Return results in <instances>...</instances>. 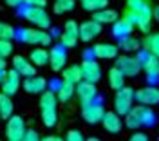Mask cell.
<instances>
[{
  "mask_svg": "<svg viewBox=\"0 0 159 141\" xmlns=\"http://www.w3.org/2000/svg\"><path fill=\"white\" fill-rule=\"evenodd\" d=\"M152 18H156L159 22V6L157 7H152Z\"/></svg>",
  "mask_w": 159,
  "mask_h": 141,
  "instance_id": "b9f144b4",
  "label": "cell"
},
{
  "mask_svg": "<svg viewBox=\"0 0 159 141\" xmlns=\"http://www.w3.org/2000/svg\"><path fill=\"white\" fill-rule=\"evenodd\" d=\"M74 92H76L78 100L81 101V105H83V103H89V101H94L98 98L96 83H90V81H85V80H81L80 83H76Z\"/></svg>",
  "mask_w": 159,
  "mask_h": 141,
  "instance_id": "8fae6325",
  "label": "cell"
},
{
  "mask_svg": "<svg viewBox=\"0 0 159 141\" xmlns=\"http://www.w3.org/2000/svg\"><path fill=\"white\" fill-rule=\"evenodd\" d=\"M40 141H65L63 138H60V136H47V138H43V139Z\"/></svg>",
  "mask_w": 159,
  "mask_h": 141,
  "instance_id": "60d3db41",
  "label": "cell"
},
{
  "mask_svg": "<svg viewBox=\"0 0 159 141\" xmlns=\"http://www.w3.org/2000/svg\"><path fill=\"white\" fill-rule=\"evenodd\" d=\"M109 85L114 91H118V89H121L125 85V76H123V72L118 67H112L109 70Z\"/></svg>",
  "mask_w": 159,
  "mask_h": 141,
  "instance_id": "83f0119b",
  "label": "cell"
},
{
  "mask_svg": "<svg viewBox=\"0 0 159 141\" xmlns=\"http://www.w3.org/2000/svg\"><path fill=\"white\" fill-rule=\"evenodd\" d=\"M29 61L34 67H43L49 63V51L43 47H34L29 54Z\"/></svg>",
  "mask_w": 159,
  "mask_h": 141,
  "instance_id": "44dd1931",
  "label": "cell"
},
{
  "mask_svg": "<svg viewBox=\"0 0 159 141\" xmlns=\"http://www.w3.org/2000/svg\"><path fill=\"white\" fill-rule=\"evenodd\" d=\"M129 141H150V139H148V136H147L145 132H134V134L130 136Z\"/></svg>",
  "mask_w": 159,
  "mask_h": 141,
  "instance_id": "74e56055",
  "label": "cell"
},
{
  "mask_svg": "<svg viewBox=\"0 0 159 141\" xmlns=\"http://www.w3.org/2000/svg\"><path fill=\"white\" fill-rule=\"evenodd\" d=\"M18 38L24 43H29V45H42V47H45V45H49L51 40H52V36H51L49 33L45 29H31V27H25V29H20Z\"/></svg>",
  "mask_w": 159,
  "mask_h": 141,
  "instance_id": "7a4b0ae2",
  "label": "cell"
},
{
  "mask_svg": "<svg viewBox=\"0 0 159 141\" xmlns=\"http://www.w3.org/2000/svg\"><path fill=\"white\" fill-rule=\"evenodd\" d=\"M18 87H20V74L15 69L6 70V76L2 80V92L7 94V96H13V94H16Z\"/></svg>",
  "mask_w": 159,
  "mask_h": 141,
  "instance_id": "2e32d148",
  "label": "cell"
},
{
  "mask_svg": "<svg viewBox=\"0 0 159 141\" xmlns=\"http://www.w3.org/2000/svg\"><path fill=\"white\" fill-rule=\"evenodd\" d=\"M92 20H96L98 24H101V25H105V24H114V22L118 20V11L103 7V9H99V11H94Z\"/></svg>",
  "mask_w": 159,
  "mask_h": 141,
  "instance_id": "ffe728a7",
  "label": "cell"
},
{
  "mask_svg": "<svg viewBox=\"0 0 159 141\" xmlns=\"http://www.w3.org/2000/svg\"><path fill=\"white\" fill-rule=\"evenodd\" d=\"M72 96H74V85L61 80L58 91H56V98L60 100V103H69Z\"/></svg>",
  "mask_w": 159,
  "mask_h": 141,
  "instance_id": "d4e9b609",
  "label": "cell"
},
{
  "mask_svg": "<svg viewBox=\"0 0 159 141\" xmlns=\"http://www.w3.org/2000/svg\"><path fill=\"white\" fill-rule=\"evenodd\" d=\"M101 33V24H98L96 20H87L78 25V38L81 42H92L94 38H98Z\"/></svg>",
  "mask_w": 159,
  "mask_h": 141,
  "instance_id": "9c48e42d",
  "label": "cell"
},
{
  "mask_svg": "<svg viewBox=\"0 0 159 141\" xmlns=\"http://www.w3.org/2000/svg\"><path fill=\"white\" fill-rule=\"evenodd\" d=\"M118 47L123 49V51H127V52H136V51H139V47H141V42H139L138 38H134L132 34H127V36L118 38Z\"/></svg>",
  "mask_w": 159,
  "mask_h": 141,
  "instance_id": "cb8c5ba5",
  "label": "cell"
},
{
  "mask_svg": "<svg viewBox=\"0 0 159 141\" xmlns=\"http://www.w3.org/2000/svg\"><path fill=\"white\" fill-rule=\"evenodd\" d=\"M25 6H36V7H45L47 0H24Z\"/></svg>",
  "mask_w": 159,
  "mask_h": 141,
  "instance_id": "f35d334b",
  "label": "cell"
},
{
  "mask_svg": "<svg viewBox=\"0 0 159 141\" xmlns=\"http://www.w3.org/2000/svg\"><path fill=\"white\" fill-rule=\"evenodd\" d=\"M22 85H24V91L29 92V94H42V92L47 89V81H45V78L36 76V74L25 78Z\"/></svg>",
  "mask_w": 159,
  "mask_h": 141,
  "instance_id": "e0dca14e",
  "label": "cell"
},
{
  "mask_svg": "<svg viewBox=\"0 0 159 141\" xmlns=\"http://www.w3.org/2000/svg\"><path fill=\"white\" fill-rule=\"evenodd\" d=\"M6 69V61H4V58H0V70Z\"/></svg>",
  "mask_w": 159,
  "mask_h": 141,
  "instance_id": "7bdbcfd3",
  "label": "cell"
},
{
  "mask_svg": "<svg viewBox=\"0 0 159 141\" xmlns=\"http://www.w3.org/2000/svg\"><path fill=\"white\" fill-rule=\"evenodd\" d=\"M138 60L141 63V69L147 72V78L150 81H156L159 76V58L157 56H154V54H150L148 51H145V52H139L138 54Z\"/></svg>",
  "mask_w": 159,
  "mask_h": 141,
  "instance_id": "5b68a950",
  "label": "cell"
},
{
  "mask_svg": "<svg viewBox=\"0 0 159 141\" xmlns=\"http://www.w3.org/2000/svg\"><path fill=\"white\" fill-rule=\"evenodd\" d=\"M15 36H16V31L13 29L9 24L0 22V40H11Z\"/></svg>",
  "mask_w": 159,
  "mask_h": 141,
  "instance_id": "d6a6232c",
  "label": "cell"
},
{
  "mask_svg": "<svg viewBox=\"0 0 159 141\" xmlns=\"http://www.w3.org/2000/svg\"><path fill=\"white\" fill-rule=\"evenodd\" d=\"M11 114H13V101H11V96L0 92V118L7 120Z\"/></svg>",
  "mask_w": 159,
  "mask_h": 141,
  "instance_id": "f1b7e54d",
  "label": "cell"
},
{
  "mask_svg": "<svg viewBox=\"0 0 159 141\" xmlns=\"http://www.w3.org/2000/svg\"><path fill=\"white\" fill-rule=\"evenodd\" d=\"M85 141H101V139H98V138H89V139H85Z\"/></svg>",
  "mask_w": 159,
  "mask_h": 141,
  "instance_id": "ee69618b",
  "label": "cell"
},
{
  "mask_svg": "<svg viewBox=\"0 0 159 141\" xmlns=\"http://www.w3.org/2000/svg\"><path fill=\"white\" fill-rule=\"evenodd\" d=\"M20 141H40V136L36 130H25V134H24V138Z\"/></svg>",
  "mask_w": 159,
  "mask_h": 141,
  "instance_id": "d590c367",
  "label": "cell"
},
{
  "mask_svg": "<svg viewBox=\"0 0 159 141\" xmlns=\"http://www.w3.org/2000/svg\"><path fill=\"white\" fill-rule=\"evenodd\" d=\"M134 29H136V27H134L132 24H129L125 18H118V20L112 24V34H114L116 38H121V36L132 34Z\"/></svg>",
  "mask_w": 159,
  "mask_h": 141,
  "instance_id": "603a6c76",
  "label": "cell"
},
{
  "mask_svg": "<svg viewBox=\"0 0 159 141\" xmlns=\"http://www.w3.org/2000/svg\"><path fill=\"white\" fill-rule=\"evenodd\" d=\"M101 123H103V129L109 134H118L121 130V127H123L118 112H105L103 118H101Z\"/></svg>",
  "mask_w": 159,
  "mask_h": 141,
  "instance_id": "d6986e66",
  "label": "cell"
},
{
  "mask_svg": "<svg viewBox=\"0 0 159 141\" xmlns=\"http://www.w3.org/2000/svg\"><path fill=\"white\" fill-rule=\"evenodd\" d=\"M76 0H54V13L56 15H63L74 9Z\"/></svg>",
  "mask_w": 159,
  "mask_h": 141,
  "instance_id": "4dcf8cb0",
  "label": "cell"
},
{
  "mask_svg": "<svg viewBox=\"0 0 159 141\" xmlns=\"http://www.w3.org/2000/svg\"><path fill=\"white\" fill-rule=\"evenodd\" d=\"M114 60H116V67L123 72L125 78H127V76H129V78H134V76H138L139 70H141V63H139L138 56L123 54V56H116Z\"/></svg>",
  "mask_w": 159,
  "mask_h": 141,
  "instance_id": "277c9868",
  "label": "cell"
},
{
  "mask_svg": "<svg viewBox=\"0 0 159 141\" xmlns=\"http://www.w3.org/2000/svg\"><path fill=\"white\" fill-rule=\"evenodd\" d=\"M80 69H81V78L85 81L96 83V81L101 80V67H99L98 61L87 58V60H83V63L80 65Z\"/></svg>",
  "mask_w": 159,
  "mask_h": 141,
  "instance_id": "7c38bea8",
  "label": "cell"
},
{
  "mask_svg": "<svg viewBox=\"0 0 159 141\" xmlns=\"http://www.w3.org/2000/svg\"><path fill=\"white\" fill-rule=\"evenodd\" d=\"M25 123L20 116H13L11 114L7 118V127H6V136L9 141H20L25 134Z\"/></svg>",
  "mask_w": 159,
  "mask_h": 141,
  "instance_id": "52a82bcc",
  "label": "cell"
},
{
  "mask_svg": "<svg viewBox=\"0 0 159 141\" xmlns=\"http://www.w3.org/2000/svg\"><path fill=\"white\" fill-rule=\"evenodd\" d=\"M24 7H22V16L25 18V20H29L33 25H36L38 29H49L51 27V18L49 15H47V11L43 9V7H36V6H25V4H22Z\"/></svg>",
  "mask_w": 159,
  "mask_h": 141,
  "instance_id": "6da1fadb",
  "label": "cell"
},
{
  "mask_svg": "<svg viewBox=\"0 0 159 141\" xmlns=\"http://www.w3.org/2000/svg\"><path fill=\"white\" fill-rule=\"evenodd\" d=\"M125 125H127L129 129H134V130H136V129H139V123L136 121V118H134V116H130V114H127V120H125Z\"/></svg>",
  "mask_w": 159,
  "mask_h": 141,
  "instance_id": "8d00e7d4",
  "label": "cell"
},
{
  "mask_svg": "<svg viewBox=\"0 0 159 141\" xmlns=\"http://www.w3.org/2000/svg\"><path fill=\"white\" fill-rule=\"evenodd\" d=\"M109 6V0H81V7L85 11H99Z\"/></svg>",
  "mask_w": 159,
  "mask_h": 141,
  "instance_id": "1f68e13d",
  "label": "cell"
},
{
  "mask_svg": "<svg viewBox=\"0 0 159 141\" xmlns=\"http://www.w3.org/2000/svg\"><path fill=\"white\" fill-rule=\"evenodd\" d=\"M13 69L16 70L20 76H25V78L36 74V67L27 58H24V56H15L13 58Z\"/></svg>",
  "mask_w": 159,
  "mask_h": 141,
  "instance_id": "ac0fdd59",
  "label": "cell"
},
{
  "mask_svg": "<svg viewBox=\"0 0 159 141\" xmlns=\"http://www.w3.org/2000/svg\"><path fill=\"white\" fill-rule=\"evenodd\" d=\"M42 123L45 127H54L58 123V112H56V109H42Z\"/></svg>",
  "mask_w": 159,
  "mask_h": 141,
  "instance_id": "f546056e",
  "label": "cell"
},
{
  "mask_svg": "<svg viewBox=\"0 0 159 141\" xmlns=\"http://www.w3.org/2000/svg\"><path fill=\"white\" fill-rule=\"evenodd\" d=\"M65 141H85V138L81 136L80 130H69L65 136Z\"/></svg>",
  "mask_w": 159,
  "mask_h": 141,
  "instance_id": "e575fe53",
  "label": "cell"
},
{
  "mask_svg": "<svg viewBox=\"0 0 159 141\" xmlns=\"http://www.w3.org/2000/svg\"><path fill=\"white\" fill-rule=\"evenodd\" d=\"M143 45H145V51H148L150 54L159 58V33L147 34V38L143 40Z\"/></svg>",
  "mask_w": 159,
  "mask_h": 141,
  "instance_id": "4316f807",
  "label": "cell"
},
{
  "mask_svg": "<svg viewBox=\"0 0 159 141\" xmlns=\"http://www.w3.org/2000/svg\"><path fill=\"white\" fill-rule=\"evenodd\" d=\"M118 51H119L118 45L109 43V42H101V43H96L92 47V54L98 60H114L118 56Z\"/></svg>",
  "mask_w": 159,
  "mask_h": 141,
  "instance_id": "9a60e30c",
  "label": "cell"
},
{
  "mask_svg": "<svg viewBox=\"0 0 159 141\" xmlns=\"http://www.w3.org/2000/svg\"><path fill=\"white\" fill-rule=\"evenodd\" d=\"M132 101H134V91L132 87H121L116 91V98H114V109L119 116H127L129 111L132 109Z\"/></svg>",
  "mask_w": 159,
  "mask_h": 141,
  "instance_id": "3957f363",
  "label": "cell"
},
{
  "mask_svg": "<svg viewBox=\"0 0 159 141\" xmlns=\"http://www.w3.org/2000/svg\"><path fill=\"white\" fill-rule=\"evenodd\" d=\"M11 52H13V43L11 40H0V58H7Z\"/></svg>",
  "mask_w": 159,
  "mask_h": 141,
  "instance_id": "836d02e7",
  "label": "cell"
},
{
  "mask_svg": "<svg viewBox=\"0 0 159 141\" xmlns=\"http://www.w3.org/2000/svg\"><path fill=\"white\" fill-rule=\"evenodd\" d=\"M129 114L136 118L139 127H152L156 123V114H154V111L148 105H136V107H132L129 111Z\"/></svg>",
  "mask_w": 159,
  "mask_h": 141,
  "instance_id": "ba28073f",
  "label": "cell"
},
{
  "mask_svg": "<svg viewBox=\"0 0 159 141\" xmlns=\"http://www.w3.org/2000/svg\"><path fill=\"white\" fill-rule=\"evenodd\" d=\"M7 6H11V7H18V6H22L24 4V0H4Z\"/></svg>",
  "mask_w": 159,
  "mask_h": 141,
  "instance_id": "ab89813d",
  "label": "cell"
},
{
  "mask_svg": "<svg viewBox=\"0 0 159 141\" xmlns=\"http://www.w3.org/2000/svg\"><path fill=\"white\" fill-rule=\"evenodd\" d=\"M56 105H58L56 92L45 89L42 92V96H40V109H56Z\"/></svg>",
  "mask_w": 159,
  "mask_h": 141,
  "instance_id": "484cf974",
  "label": "cell"
},
{
  "mask_svg": "<svg viewBox=\"0 0 159 141\" xmlns=\"http://www.w3.org/2000/svg\"><path fill=\"white\" fill-rule=\"evenodd\" d=\"M134 100L138 101L139 105H157L159 103V89L157 87H145L134 92Z\"/></svg>",
  "mask_w": 159,
  "mask_h": 141,
  "instance_id": "5bb4252c",
  "label": "cell"
},
{
  "mask_svg": "<svg viewBox=\"0 0 159 141\" xmlns=\"http://www.w3.org/2000/svg\"><path fill=\"white\" fill-rule=\"evenodd\" d=\"M65 63H67V51L61 43H58L49 51V65L54 72H60L65 67Z\"/></svg>",
  "mask_w": 159,
  "mask_h": 141,
  "instance_id": "4fadbf2b",
  "label": "cell"
},
{
  "mask_svg": "<svg viewBox=\"0 0 159 141\" xmlns=\"http://www.w3.org/2000/svg\"><path fill=\"white\" fill-rule=\"evenodd\" d=\"M61 78H63V81L72 83V85L80 83V81L83 80V78H81V69H80V65H69V67H63V69H61Z\"/></svg>",
  "mask_w": 159,
  "mask_h": 141,
  "instance_id": "7402d4cb",
  "label": "cell"
},
{
  "mask_svg": "<svg viewBox=\"0 0 159 141\" xmlns=\"http://www.w3.org/2000/svg\"><path fill=\"white\" fill-rule=\"evenodd\" d=\"M78 40V24L74 20H67L63 24V33L60 36V43L67 49V47H76Z\"/></svg>",
  "mask_w": 159,
  "mask_h": 141,
  "instance_id": "30bf717a",
  "label": "cell"
},
{
  "mask_svg": "<svg viewBox=\"0 0 159 141\" xmlns=\"http://www.w3.org/2000/svg\"><path fill=\"white\" fill-rule=\"evenodd\" d=\"M103 114H105V109H103V105H101L99 101H96V100L81 105V118L87 121L89 125L99 123L101 118H103Z\"/></svg>",
  "mask_w": 159,
  "mask_h": 141,
  "instance_id": "8992f818",
  "label": "cell"
}]
</instances>
